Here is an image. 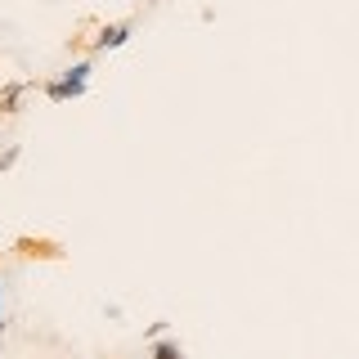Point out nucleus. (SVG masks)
Masks as SVG:
<instances>
[{"instance_id":"1","label":"nucleus","mask_w":359,"mask_h":359,"mask_svg":"<svg viewBox=\"0 0 359 359\" xmlns=\"http://www.w3.org/2000/svg\"><path fill=\"white\" fill-rule=\"evenodd\" d=\"M90 72H95V67H90L86 59H81V63H72L63 76L45 81V95H50L54 104H67V99H81V95H86V86H90Z\"/></svg>"},{"instance_id":"2","label":"nucleus","mask_w":359,"mask_h":359,"mask_svg":"<svg viewBox=\"0 0 359 359\" xmlns=\"http://www.w3.org/2000/svg\"><path fill=\"white\" fill-rule=\"evenodd\" d=\"M126 41H130V22H108V27H99V36H95V54L117 50V45H126Z\"/></svg>"},{"instance_id":"3","label":"nucleus","mask_w":359,"mask_h":359,"mask_svg":"<svg viewBox=\"0 0 359 359\" xmlns=\"http://www.w3.org/2000/svg\"><path fill=\"white\" fill-rule=\"evenodd\" d=\"M22 95H27V81H9V86H0V117H14L18 104H22Z\"/></svg>"},{"instance_id":"4","label":"nucleus","mask_w":359,"mask_h":359,"mask_svg":"<svg viewBox=\"0 0 359 359\" xmlns=\"http://www.w3.org/2000/svg\"><path fill=\"white\" fill-rule=\"evenodd\" d=\"M149 359H184V351H180L175 341H166V337H162V341L149 346Z\"/></svg>"},{"instance_id":"5","label":"nucleus","mask_w":359,"mask_h":359,"mask_svg":"<svg viewBox=\"0 0 359 359\" xmlns=\"http://www.w3.org/2000/svg\"><path fill=\"white\" fill-rule=\"evenodd\" d=\"M14 162H18V144H9V149L0 153V171H9V166H14Z\"/></svg>"},{"instance_id":"6","label":"nucleus","mask_w":359,"mask_h":359,"mask_svg":"<svg viewBox=\"0 0 359 359\" xmlns=\"http://www.w3.org/2000/svg\"><path fill=\"white\" fill-rule=\"evenodd\" d=\"M0 337H5V319H0Z\"/></svg>"}]
</instances>
